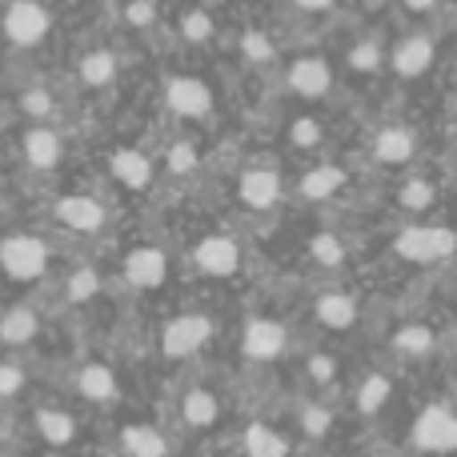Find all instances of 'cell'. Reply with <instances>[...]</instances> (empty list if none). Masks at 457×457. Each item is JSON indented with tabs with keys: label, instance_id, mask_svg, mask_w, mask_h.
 <instances>
[{
	"label": "cell",
	"instance_id": "obj_1",
	"mask_svg": "<svg viewBox=\"0 0 457 457\" xmlns=\"http://www.w3.org/2000/svg\"><path fill=\"white\" fill-rule=\"evenodd\" d=\"M394 253L413 265H434V261H450L457 253V233L445 225H410L397 233Z\"/></svg>",
	"mask_w": 457,
	"mask_h": 457
},
{
	"label": "cell",
	"instance_id": "obj_2",
	"mask_svg": "<svg viewBox=\"0 0 457 457\" xmlns=\"http://www.w3.org/2000/svg\"><path fill=\"white\" fill-rule=\"evenodd\" d=\"M48 265V245L40 237L16 233L0 241V269H4L12 281H37Z\"/></svg>",
	"mask_w": 457,
	"mask_h": 457
},
{
	"label": "cell",
	"instance_id": "obj_3",
	"mask_svg": "<svg viewBox=\"0 0 457 457\" xmlns=\"http://www.w3.org/2000/svg\"><path fill=\"white\" fill-rule=\"evenodd\" d=\"M413 445L426 453H450L457 450V413L450 405H429L413 421Z\"/></svg>",
	"mask_w": 457,
	"mask_h": 457
},
{
	"label": "cell",
	"instance_id": "obj_4",
	"mask_svg": "<svg viewBox=\"0 0 457 457\" xmlns=\"http://www.w3.org/2000/svg\"><path fill=\"white\" fill-rule=\"evenodd\" d=\"M209 337H213V321H209L205 313H185V317H173V321L165 325V333H161V349H165V357L181 361V357L197 353Z\"/></svg>",
	"mask_w": 457,
	"mask_h": 457
},
{
	"label": "cell",
	"instance_id": "obj_5",
	"mask_svg": "<svg viewBox=\"0 0 457 457\" xmlns=\"http://www.w3.org/2000/svg\"><path fill=\"white\" fill-rule=\"evenodd\" d=\"M4 37L21 48H32L48 37V12L37 0H12L4 12Z\"/></svg>",
	"mask_w": 457,
	"mask_h": 457
},
{
	"label": "cell",
	"instance_id": "obj_6",
	"mask_svg": "<svg viewBox=\"0 0 457 457\" xmlns=\"http://www.w3.org/2000/svg\"><path fill=\"white\" fill-rule=\"evenodd\" d=\"M285 325L281 321H269V317H253L245 325V337H241V349L249 361H273V357L285 353Z\"/></svg>",
	"mask_w": 457,
	"mask_h": 457
},
{
	"label": "cell",
	"instance_id": "obj_7",
	"mask_svg": "<svg viewBox=\"0 0 457 457\" xmlns=\"http://www.w3.org/2000/svg\"><path fill=\"white\" fill-rule=\"evenodd\" d=\"M165 101L177 117H205V112L213 109V93H209V85L197 77H173L165 85Z\"/></svg>",
	"mask_w": 457,
	"mask_h": 457
},
{
	"label": "cell",
	"instance_id": "obj_8",
	"mask_svg": "<svg viewBox=\"0 0 457 457\" xmlns=\"http://www.w3.org/2000/svg\"><path fill=\"white\" fill-rule=\"evenodd\" d=\"M169 277V257L161 249H153V245H141V249H133L125 257V281L137 285V289H157V285H165Z\"/></svg>",
	"mask_w": 457,
	"mask_h": 457
},
{
	"label": "cell",
	"instance_id": "obj_9",
	"mask_svg": "<svg viewBox=\"0 0 457 457\" xmlns=\"http://www.w3.org/2000/svg\"><path fill=\"white\" fill-rule=\"evenodd\" d=\"M193 261H197L201 273L209 277H233L237 265H241V249L228 237H205V241L193 249Z\"/></svg>",
	"mask_w": 457,
	"mask_h": 457
},
{
	"label": "cell",
	"instance_id": "obj_10",
	"mask_svg": "<svg viewBox=\"0 0 457 457\" xmlns=\"http://www.w3.org/2000/svg\"><path fill=\"white\" fill-rule=\"evenodd\" d=\"M389 64H394V72H397V77H405V80L426 77L429 64H434V40L421 37V32H413V37H405L402 45L394 48Z\"/></svg>",
	"mask_w": 457,
	"mask_h": 457
},
{
	"label": "cell",
	"instance_id": "obj_11",
	"mask_svg": "<svg viewBox=\"0 0 457 457\" xmlns=\"http://www.w3.org/2000/svg\"><path fill=\"white\" fill-rule=\"evenodd\" d=\"M289 85H293V93L317 101V96L329 93L333 69L321 61V56H301V61H293V69H289Z\"/></svg>",
	"mask_w": 457,
	"mask_h": 457
},
{
	"label": "cell",
	"instance_id": "obj_12",
	"mask_svg": "<svg viewBox=\"0 0 457 457\" xmlns=\"http://www.w3.org/2000/svg\"><path fill=\"white\" fill-rule=\"evenodd\" d=\"M413 153H418V137L405 125H386L378 133V141H373V157H378L381 165H405Z\"/></svg>",
	"mask_w": 457,
	"mask_h": 457
},
{
	"label": "cell",
	"instance_id": "obj_13",
	"mask_svg": "<svg viewBox=\"0 0 457 457\" xmlns=\"http://www.w3.org/2000/svg\"><path fill=\"white\" fill-rule=\"evenodd\" d=\"M56 221L77 228V233H96L104 225V205L93 197H64L56 201Z\"/></svg>",
	"mask_w": 457,
	"mask_h": 457
},
{
	"label": "cell",
	"instance_id": "obj_14",
	"mask_svg": "<svg viewBox=\"0 0 457 457\" xmlns=\"http://www.w3.org/2000/svg\"><path fill=\"white\" fill-rule=\"evenodd\" d=\"M277 197H281V181L273 169H249L241 177V201L249 209H273Z\"/></svg>",
	"mask_w": 457,
	"mask_h": 457
},
{
	"label": "cell",
	"instance_id": "obj_15",
	"mask_svg": "<svg viewBox=\"0 0 457 457\" xmlns=\"http://www.w3.org/2000/svg\"><path fill=\"white\" fill-rule=\"evenodd\" d=\"M109 165H112V177H117L120 185H129V189H145V185L153 181V161L137 149H117Z\"/></svg>",
	"mask_w": 457,
	"mask_h": 457
},
{
	"label": "cell",
	"instance_id": "obj_16",
	"mask_svg": "<svg viewBox=\"0 0 457 457\" xmlns=\"http://www.w3.org/2000/svg\"><path fill=\"white\" fill-rule=\"evenodd\" d=\"M217 413H221V402H217V394H209V389H189V394L181 397V421L189 429H209L217 421Z\"/></svg>",
	"mask_w": 457,
	"mask_h": 457
},
{
	"label": "cell",
	"instance_id": "obj_17",
	"mask_svg": "<svg viewBox=\"0 0 457 457\" xmlns=\"http://www.w3.org/2000/svg\"><path fill=\"white\" fill-rule=\"evenodd\" d=\"M64 153V141L53 133V129H32L24 137V157H29L32 169H53Z\"/></svg>",
	"mask_w": 457,
	"mask_h": 457
},
{
	"label": "cell",
	"instance_id": "obj_18",
	"mask_svg": "<svg viewBox=\"0 0 457 457\" xmlns=\"http://www.w3.org/2000/svg\"><path fill=\"white\" fill-rule=\"evenodd\" d=\"M77 389L88 397V402H101V405L117 402V378H112V370H109V365H101V361H93V365H85V370H80Z\"/></svg>",
	"mask_w": 457,
	"mask_h": 457
},
{
	"label": "cell",
	"instance_id": "obj_19",
	"mask_svg": "<svg viewBox=\"0 0 457 457\" xmlns=\"http://www.w3.org/2000/svg\"><path fill=\"white\" fill-rule=\"evenodd\" d=\"M317 321L325 329H349L357 321V301L349 293H325L317 297Z\"/></svg>",
	"mask_w": 457,
	"mask_h": 457
},
{
	"label": "cell",
	"instance_id": "obj_20",
	"mask_svg": "<svg viewBox=\"0 0 457 457\" xmlns=\"http://www.w3.org/2000/svg\"><path fill=\"white\" fill-rule=\"evenodd\" d=\"M120 445H125L129 457H169V442L149 426H125Z\"/></svg>",
	"mask_w": 457,
	"mask_h": 457
},
{
	"label": "cell",
	"instance_id": "obj_21",
	"mask_svg": "<svg viewBox=\"0 0 457 457\" xmlns=\"http://www.w3.org/2000/svg\"><path fill=\"white\" fill-rule=\"evenodd\" d=\"M37 329H40L37 313L24 309V305L8 309V313L0 317V341H8V345H24V341H32L37 337Z\"/></svg>",
	"mask_w": 457,
	"mask_h": 457
},
{
	"label": "cell",
	"instance_id": "obj_22",
	"mask_svg": "<svg viewBox=\"0 0 457 457\" xmlns=\"http://www.w3.org/2000/svg\"><path fill=\"white\" fill-rule=\"evenodd\" d=\"M245 453L249 457H285L289 453V445H285V437L277 434V429L253 421V426L245 429Z\"/></svg>",
	"mask_w": 457,
	"mask_h": 457
},
{
	"label": "cell",
	"instance_id": "obj_23",
	"mask_svg": "<svg viewBox=\"0 0 457 457\" xmlns=\"http://www.w3.org/2000/svg\"><path fill=\"white\" fill-rule=\"evenodd\" d=\"M37 429L48 445H69L72 437H77V421H72V413H64V410H40Z\"/></svg>",
	"mask_w": 457,
	"mask_h": 457
},
{
	"label": "cell",
	"instance_id": "obj_24",
	"mask_svg": "<svg viewBox=\"0 0 457 457\" xmlns=\"http://www.w3.org/2000/svg\"><path fill=\"white\" fill-rule=\"evenodd\" d=\"M345 185V173H341L337 165H321V169H313V173H305L301 177V193H305L309 201H325V197H333V193Z\"/></svg>",
	"mask_w": 457,
	"mask_h": 457
},
{
	"label": "cell",
	"instance_id": "obj_25",
	"mask_svg": "<svg viewBox=\"0 0 457 457\" xmlns=\"http://www.w3.org/2000/svg\"><path fill=\"white\" fill-rule=\"evenodd\" d=\"M112 77H117V56L104 53V48L85 53V61H80V80H85V85L104 88V85H112Z\"/></svg>",
	"mask_w": 457,
	"mask_h": 457
},
{
	"label": "cell",
	"instance_id": "obj_26",
	"mask_svg": "<svg viewBox=\"0 0 457 457\" xmlns=\"http://www.w3.org/2000/svg\"><path fill=\"white\" fill-rule=\"evenodd\" d=\"M394 349L402 357H426L434 349V329L429 325H405L394 333Z\"/></svg>",
	"mask_w": 457,
	"mask_h": 457
},
{
	"label": "cell",
	"instance_id": "obj_27",
	"mask_svg": "<svg viewBox=\"0 0 457 457\" xmlns=\"http://www.w3.org/2000/svg\"><path fill=\"white\" fill-rule=\"evenodd\" d=\"M389 394H394V381H389L386 373H370V378L361 381V389H357V410L378 413L381 405L389 402Z\"/></svg>",
	"mask_w": 457,
	"mask_h": 457
},
{
	"label": "cell",
	"instance_id": "obj_28",
	"mask_svg": "<svg viewBox=\"0 0 457 457\" xmlns=\"http://www.w3.org/2000/svg\"><path fill=\"white\" fill-rule=\"evenodd\" d=\"M397 201H402L405 213H426V209L437 201V189L426 181V177H413V181H405V185H402Z\"/></svg>",
	"mask_w": 457,
	"mask_h": 457
},
{
	"label": "cell",
	"instance_id": "obj_29",
	"mask_svg": "<svg viewBox=\"0 0 457 457\" xmlns=\"http://www.w3.org/2000/svg\"><path fill=\"white\" fill-rule=\"evenodd\" d=\"M96 293H101V277H96V269H77V273L69 277V285H64V297H69L72 305H85V301H93Z\"/></svg>",
	"mask_w": 457,
	"mask_h": 457
},
{
	"label": "cell",
	"instance_id": "obj_30",
	"mask_svg": "<svg viewBox=\"0 0 457 457\" xmlns=\"http://www.w3.org/2000/svg\"><path fill=\"white\" fill-rule=\"evenodd\" d=\"M309 253H313L317 265H329V269L345 261V245H341V237H333V233H317L313 241H309Z\"/></svg>",
	"mask_w": 457,
	"mask_h": 457
},
{
	"label": "cell",
	"instance_id": "obj_31",
	"mask_svg": "<svg viewBox=\"0 0 457 457\" xmlns=\"http://www.w3.org/2000/svg\"><path fill=\"white\" fill-rule=\"evenodd\" d=\"M21 112L24 117H32V120H48L56 112V104H53V96H48L45 88H24L21 93Z\"/></svg>",
	"mask_w": 457,
	"mask_h": 457
},
{
	"label": "cell",
	"instance_id": "obj_32",
	"mask_svg": "<svg viewBox=\"0 0 457 457\" xmlns=\"http://www.w3.org/2000/svg\"><path fill=\"white\" fill-rule=\"evenodd\" d=\"M381 61H386V56H381L378 40H361V45H353V48H349V64H353L357 72H373Z\"/></svg>",
	"mask_w": 457,
	"mask_h": 457
},
{
	"label": "cell",
	"instance_id": "obj_33",
	"mask_svg": "<svg viewBox=\"0 0 457 457\" xmlns=\"http://www.w3.org/2000/svg\"><path fill=\"white\" fill-rule=\"evenodd\" d=\"M329 426H333V413L325 410V405H305V410H301V429H305L309 437H325Z\"/></svg>",
	"mask_w": 457,
	"mask_h": 457
},
{
	"label": "cell",
	"instance_id": "obj_34",
	"mask_svg": "<svg viewBox=\"0 0 457 457\" xmlns=\"http://www.w3.org/2000/svg\"><path fill=\"white\" fill-rule=\"evenodd\" d=\"M241 53L245 56H249V61H273V45H269V37H265V32H257V29H249V32H245V37H241Z\"/></svg>",
	"mask_w": 457,
	"mask_h": 457
},
{
	"label": "cell",
	"instance_id": "obj_35",
	"mask_svg": "<svg viewBox=\"0 0 457 457\" xmlns=\"http://www.w3.org/2000/svg\"><path fill=\"white\" fill-rule=\"evenodd\" d=\"M209 32H213V16L201 12V8L181 21V37L185 40H209Z\"/></svg>",
	"mask_w": 457,
	"mask_h": 457
},
{
	"label": "cell",
	"instance_id": "obj_36",
	"mask_svg": "<svg viewBox=\"0 0 457 457\" xmlns=\"http://www.w3.org/2000/svg\"><path fill=\"white\" fill-rule=\"evenodd\" d=\"M289 137H293V145H297V149H313V145L321 141V125H317V120H309V117H297V120H293V129H289Z\"/></svg>",
	"mask_w": 457,
	"mask_h": 457
},
{
	"label": "cell",
	"instance_id": "obj_37",
	"mask_svg": "<svg viewBox=\"0 0 457 457\" xmlns=\"http://www.w3.org/2000/svg\"><path fill=\"white\" fill-rule=\"evenodd\" d=\"M169 169H173V173H193V169H197V149H193L189 141H177L173 149H169Z\"/></svg>",
	"mask_w": 457,
	"mask_h": 457
},
{
	"label": "cell",
	"instance_id": "obj_38",
	"mask_svg": "<svg viewBox=\"0 0 457 457\" xmlns=\"http://www.w3.org/2000/svg\"><path fill=\"white\" fill-rule=\"evenodd\" d=\"M24 389V370L16 361L0 365V397H16Z\"/></svg>",
	"mask_w": 457,
	"mask_h": 457
},
{
	"label": "cell",
	"instance_id": "obj_39",
	"mask_svg": "<svg viewBox=\"0 0 457 457\" xmlns=\"http://www.w3.org/2000/svg\"><path fill=\"white\" fill-rule=\"evenodd\" d=\"M309 378H313L317 386H329V381L337 378V361H333L329 353H313L309 357Z\"/></svg>",
	"mask_w": 457,
	"mask_h": 457
},
{
	"label": "cell",
	"instance_id": "obj_40",
	"mask_svg": "<svg viewBox=\"0 0 457 457\" xmlns=\"http://www.w3.org/2000/svg\"><path fill=\"white\" fill-rule=\"evenodd\" d=\"M153 16H157L153 0H133V4L125 8V21L133 24V29H145V24H153Z\"/></svg>",
	"mask_w": 457,
	"mask_h": 457
},
{
	"label": "cell",
	"instance_id": "obj_41",
	"mask_svg": "<svg viewBox=\"0 0 457 457\" xmlns=\"http://www.w3.org/2000/svg\"><path fill=\"white\" fill-rule=\"evenodd\" d=\"M410 12H429V8H437V0H402Z\"/></svg>",
	"mask_w": 457,
	"mask_h": 457
},
{
	"label": "cell",
	"instance_id": "obj_42",
	"mask_svg": "<svg viewBox=\"0 0 457 457\" xmlns=\"http://www.w3.org/2000/svg\"><path fill=\"white\" fill-rule=\"evenodd\" d=\"M301 8H305V12H325V8L333 4V0H297Z\"/></svg>",
	"mask_w": 457,
	"mask_h": 457
},
{
	"label": "cell",
	"instance_id": "obj_43",
	"mask_svg": "<svg viewBox=\"0 0 457 457\" xmlns=\"http://www.w3.org/2000/svg\"><path fill=\"white\" fill-rule=\"evenodd\" d=\"M450 109H453V120H457V93H453V101H450Z\"/></svg>",
	"mask_w": 457,
	"mask_h": 457
}]
</instances>
